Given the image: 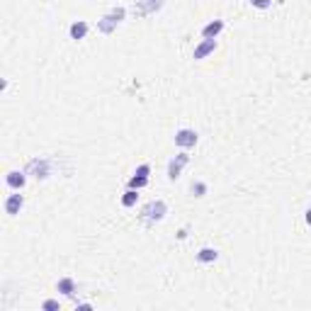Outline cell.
I'll return each mask as SVG.
<instances>
[{
  "instance_id": "cell-4",
  "label": "cell",
  "mask_w": 311,
  "mask_h": 311,
  "mask_svg": "<svg viewBox=\"0 0 311 311\" xmlns=\"http://www.w3.org/2000/svg\"><path fill=\"white\" fill-rule=\"evenodd\" d=\"M175 144H178L180 148H192V146L197 144V131H194V129H180V131L175 134Z\"/></svg>"
},
{
  "instance_id": "cell-10",
  "label": "cell",
  "mask_w": 311,
  "mask_h": 311,
  "mask_svg": "<svg viewBox=\"0 0 311 311\" xmlns=\"http://www.w3.org/2000/svg\"><path fill=\"white\" fill-rule=\"evenodd\" d=\"M85 34H88V22L78 20V22L71 24V39H83Z\"/></svg>"
},
{
  "instance_id": "cell-16",
  "label": "cell",
  "mask_w": 311,
  "mask_h": 311,
  "mask_svg": "<svg viewBox=\"0 0 311 311\" xmlns=\"http://www.w3.org/2000/svg\"><path fill=\"white\" fill-rule=\"evenodd\" d=\"M44 309H47V311L59 309V302H56V299H47V302H44Z\"/></svg>"
},
{
  "instance_id": "cell-5",
  "label": "cell",
  "mask_w": 311,
  "mask_h": 311,
  "mask_svg": "<svg viewBox=\"0 0 311 311\" xmlns=\"http://www.w3.org/2000/svg\"><path fill=\"white\" fill-rule=\"evenodd\" d=\"M214 49H216V39H204V42H202V44L194 49L192 59H194V61H202V59H207V56H209Z\"/></svg>"
},
{
  "instance_id": "cell-1",
  "label": "cell",
  "mask_w": 311,
  "mask_h": 311,
  "mask_svg": "<svg viewBox=\"0 0 311 311\" xmlns=\"http://www.w3.org/2000/svg\"><path fill=\"white\" fill-rule=\"evenodd\" d=\"M187 161H190L187 153H178V156L168 163V178H170V180H178V178H180V173H183V168L187 166Z\"/></svg>"
},
{
  "instance_id": "cell-7",
  "label": "cell",
  "mask_w": 311,
  "mask_h": 311,
  "mask_svg": "<svg viewBox=\"0 0 311 311\" xmlns=\"http://www.w3.org/2000/svg\"><path fill=\"white\" fill-rule=\"evenodd\" d=\"M122 17H124V7L112 10V15L107 17L110 22H100V29H102V32H112V27H115V24H120V22H122Z\"/></svg>"
},
{
  "instance_id": "cell-14",
  "label": "cell",
  "mask_w": 311,
  "mask_h": 311,
  "mask_svg": "<svg viewBox=\"0 0 311 311\" xmlns=\"http://www.w3.org/2000/svg\"><path fill=\"white\" fill-rule=\"evenodd\" d=\"M136 192H139V190H134V187H129V190H126L124 197H122V204H124V207H134V204H136V199H139V194H136Z\"/></svg>"
},
{
  "instance_id": "cell-11",
  "label": "cell",
  "mask_w": 311,
  "mask_h": 311,
  "mask_svg": "<svg viewBox=\"0 0 311 311\" xmlns=\"http://www.w3.org/2000/svg\"><path fill=\"white\" fill-rule=\"evenodd\" d=\"M24 173H20V170H12V173H7V185L12 187V190H22L24 185Z\"/></svg>"
},
{
  "instance_id": "cell-6",
  "label": "cell",
  "mask_w": 311,
  "mask_h": 311,
  "mask_svg": "<svg viewBox=\"0 0 311 311\" xmlns=\"http://www.w3.org/2000/svg\"><path fill=\"white\" fill-rule=\"evenodd\" d=\"M27 173H37V178H47L49 175V161L47 158H34V161H29V166H27Z\"/></svg>"
},
{
  "instance_id": "cell-9",
  "label": "cell",
  "mask_w": 311,
  "mask_h": 311,
  "mask_svg": "<svg viewBox=\"0 0 311 311\" xmlns=\"http://www.w3.org/2000/svg\"><path fill=\"white\" fill-rule=\"evenodd\" d=\"M221 29H224V22H221V20H214V22H209V24L202 29V37H204V39H216Z\"/></svg>"
},
{
  "instance_id": "cell-18",
  "label": "cell",
  "mask_w": 311,
  "mask_h": 311,
  "mask_svg": "<svg viewBox=\"0 0 311 311\" xmlns=\"http://www.w3.org/2000/svg\"><path fill=\"white\" fill-rule=\"evenodd\" d=\"M307 224H309V226H311V209H309V212H307Z\"/></svg>"
},
{
  "instance_id": "cell-13",
  "label": "cell",
  "mask_w": 311,
  "mask_h": 311,
  "mask_svg": "<svg viewBox=\"0 0 311 311\" xmlns=\"http://www.w3.org/2000/svg\"><path fill=\"white\" fill-rule=\"evenodd\" d=\"M216 258H219V253L214 248H202L197 253V260H199V263H214Z\"/></svg>"
},
{
  "instance_id": "cell-2",
  "label": "cell",
  "mask_w": 311,
  "mask_h": 311,
  "mask_svg": "<svg viewBox=\"0 0 311 311\" xmlns=\"http://www.w3.org/2000/svg\"><path fill=\"white\" fill-rule=\"evenodd\" d=\"M148 173H151V166H148V163L139 166V168H136V173H134V178L129 180V187H134V190L146 187V185H148Z\"/></svg>"
},
{
  "instance_id": "cell-17",
  "label": "cell",
  "mask_w": 311,
  "mask_h": 311,
  "mask_svg": "<svg viewBox=\"0 0 311 311\" xmlns=\"http://www.w3.org/2000/svg\"><path fill=\"white\" fill-rule=\"evenodd\" d=\"M255 7H260V10H265V7H270V0H250Z\"/></svg>"
},
{
  "instance_id": "cell-15",
  "label": "cell",
  "mask_w": 311,
  "mask_h": 311,
  "mask_svg": "<svg viewBox=\"0 0 311 311\" xmlns=\"http://www.w3.org/2000/svg\"><path fill=\"white\" fill-rule=\"evenodd\" d=\"M192 194H194V197H204V194H207V183H202V180L192 183Z\"/></svg>"
},
{
  "instance_id": "cell-12",
  "label": "cell",
  "mask_w": 311,
  "mask_h": 311,
  "mask_svg": "<svg viewBox=\"0 0 311 311\" xmlns=\"http://www.w3.org/2000/svg\"><path fill=\"white\" fill-rule=\"evenodd\" d=\"M59 292L66 294V297H73V292H75V282L71 280V277H63L59 280Z\"/></svg>"
},
{
  "instance_id": "cell-3",
  "label": "cell",
  "mask_w": 311,
  "mask_h": 311,
  "mask_svg": "<svg viewBox=\"0 0 311 311\" xmlns=\"http://www.w3.org/2000/svg\"><path fill=\"white\" fill-rule=\"evenodd\" d=\"M166 212H168V207H166V202H151L146 209H144V214H146V219L148 221H161L163 216H166Z\"/></svg>"
},
{
  "instance_id": "cell-8",
  "label": "cell",
  "mask_w": 311,
  "mask_h": 311,
  "mask_svg": "<svg viewBox=\"0 0 311 311\" xmlns=\"http://www.w3.org/2000/svg\"><path fill=\"white\" fill-rule=\"evenodd\" d=\"M22 204H24V197H22V194H10V197H7V202H5V212L15 216V214H20Z\"/></svg>"
}]
</instances>
